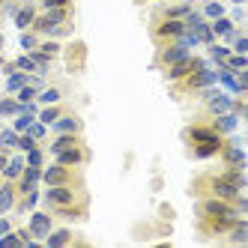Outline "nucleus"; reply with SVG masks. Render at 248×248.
<instances>
[{"mask_svg": "<svg viewBox=\"0 0 248 248\" xmlns=\"http://www.w3.org/2000/svg\"><path fill=\"white\" fill-rule=\"evenodd\" d=\"M57 221L81 224L90 218V191L87 186H42V203Z\"/></svg>", "mask_w": 248, "mask_h": 248, "instance_id": "f257e3e1", "label": "nucleus"}, {"mask_svg": "<svg viewBox=\"0 0 248 248\" xmlns=\"http://www.w3.org/2000/svg\"><path fill=\"white\" fill-rule=\"evenodd\" d=\"M188 194H191V198H221V201H230V203H236V206L245 209V191L236 188L233 183H227L218 170L198 173L188 183Z\"/></svg>", "mask_w": 248, "mask_h": 248, "instance_id": "f03ea898", "label": "nucleus"}, {"mask_svg": "<svg viewBox=\"0 0 248 248\" xmlns=\"http://www.w3.org/2000/svg\"><path fill=\"white\" fill-rule=\"evenodd\" d=\"M212 84H218V75H216V69H209V63L206 66H198L194 72H188L183 81H173V84H168V90H170V96L173 99H194L201 90H206V87H212Z\"/></svg>", "mask_w": 248, "mask_h": 248, "instance_id": "7ed1b4c3", "label": "nucleus"}, {"mask_svg": "<svg viewBox=\"0 0 248 248\" xmlns=\"http://www.w3.org/2000/svg\"><path fill=\"white\" fill-rule=\"evenodd\" d=\"M239 216H194V233L201 242H218Z\"/></svg>", "mask_w": 248, "mask_h": 248, "instance_id": "20e7f679", "label": "nucleus"}, {"mask_svg": "<svg viewBox=\"0 0 248 248\" xmlns=\"http://www.w3.org/2000/svg\"><path fill=\"white\" fill-rule=\"evenodd\" d=\"M42 186H87V176L84 168H69L51 158L42 168Z\"/></svg>", "mask_w": 248, "mask_h": 248, "instance_id": "39448f33", "label": "nucleus"}, {"mask_svg": "<svg viewBox=\"0 0 248 248\" xmlns=\"http://www.w3.org/2000/svg\"><path fill=\"white\" fill-rule=\"evenodd\" d=\"M183 33H186V24L180 18H158V15L150 18V39H153V45L176 42V39H183Z\"/></svg>", "mask_w": 248, "mask_h": 248, "instance_id": "423d86ee", "label": "nucleus"}, {"mask_svg": "<svg viewBox=\"0 0 248 248\" xmlns=\"http://www.w3.org/2000/svg\"><path fill=\"white\" fill-rule=\"evenodd\" d=\"M194 216H245V209L221 198H194Z\"/></svg>", "mask_w": 248, "mask_h": 248, "instance_id": "0eeeda50", "label": "nucleus"}, {"mask_svg": "<svg viewBox=\"0 0 248 248\" xmlns=\"http://www.w3.org/2000/svg\"><path fill=\"white\" fill-rule=\"evenodd\" d=\"M48 248H69V245H90V239H87L84 233H78L75 227L69 224H54L51 227V233L42 239Z\"/></svg>", "mask_w": 248, "mask_h": 248, "instance_id": "6e6552de", "label": "nucleus"}, {"mask_svg": "<svg viewBox=\"0 0 248 248\" xmlns=\"http://www.w3.org/2000/svg\"><path fill=\"white\" fill-rule=\"evenodd\" d=\"M191 54V48L183 42V39H176V42H165V45H155V57H153V66L162 72V69H168L170 63L176 60H183Z\"/></svg>", "mask_w": 248, "mask_h": 248, "instance_id": "1a4fd4ad", "label": "nucleus"}, {"mask_svg": "<svg viewBox=\"0 0 248 248\" xmlns=\"http://www.w3.org/2000/svg\"><path fill=\"white\" fill-rule=\"evenodd\" d=\"M60 60H66V72L69 75H81L87 69V42L84 39H72L63 48Z\"/></svg>", "mask_w": 248, "mask_h": 248, "instance_id": "9d476101", "label": "nucleus"}, {"mask_svg": "<svg viewBox=\"0 0 248 248\" xmlns=\"http://www.w3.org/2000/svg\"><path fill=\"white\" fill-rule=\"evenodd\" d=\"M48 158H54V162H60V165H69V168H87L93 162V150L87 144H78V147H66V150L51 153Z\"/></svg>", "mask_w": 248, "mask_h": 248, "instance_id": "9b49d317", "label": "nucleus"}, {"mask_svg": "<svg viewBox=\"0 0 248 248\" xmlns=\"http://www.w3.org/2000/svg\"><path fill=\"white\" fill-rule=\"evenodd\" d=\"M180 138H183V144L188 147V144H201V140H212V138H221V135L212 129L203 117H194L191 123H186V126H183Z\"/></svg>", "mask_w": 248, "mask_h": 248, "instance_id": "f8f14e48", "label": "nucleus"}, {"mask_svg": "<svg viewBox=\"0 0 248 248\" xmlns=\"http://www.w3.org/2000/svg\"><path fill=\"white\" fill-rule=\"evenodd\" d=\"M54 224H57V218L51 216L45 206H42V209L36 206L33 212H27V230L33 233V239H36V242H42V239L51 233V227H54Z\"/></svg>", "mask_w": 248, "mask_h": 248, "instance_id": "ddd939ff", "label": "nucleus"}, {"mask_svg": "<svg viewBox=\"0 0 248 248\" xmlns=\"http://www.w3.org/2000/svg\"><path fill=\"white\" fill-rule=\"evenodd\" d=\"M48 129H51V135H84V117L75 108H69L66 114H60L51 123Z\"/></svg>", "mask_w": 248, "mask_h": 248, "instance_id": "4468645a", "label": "nucleus"}, {"mask_svg": "<svg viewBox=\"0 0 248 248\" xmlns=\"http://www.w3.org/2000/svg\"><path fill=\"white\" fill-rule=\"evenodd\" d=\"M198 66H206V60L203 57H198V54H188V57H183V60H176V63H170L168 69H162V75H165V81L168 84H173V81H183L188 72H194Z\"/></svg>", "mask_w": 248, "mask_h": 248, "instance_id": "2eb2a0df", "label": "nucleus"}, {"mask_svg": "<svg viewBox=\"0 0 248 248\" xmlns=\"http://www.w3.org/2000/svg\"><path fill=\"white\" fill-rule=\"evenodd\" d=\"M221 144H224V135L221 138H212V140H201V144H188L186 147V155L194 158V162H209V158L218 155Z\"/></svg>", "mask_w": 248, "mask_h": 248, "instance_id": "dca6fc26", "label": "nucleus"}, {"mask_svg": "<svg viewBox=\"0 0 248 248\" xmlns=\"http://www.w3.org/2000/svg\"><path fill=\"white\" fill-rule=\"evenodd\" d=\"M198 117H203V114H198ZM212 129H216L218 135H236V129H239V117L233 114V111H224V114H212V117H203Z\"/></svg>", "mask_w": 248, "mask_h": 248, "instance_id": "f3484780", "label": "nucleus"}, {"mask_svg": "<svg viewBox=\"0 0 248 248\" xmlns=\"http://www.w3.org/2000/svg\"><path fill=\"white\" fill-rule=\"evenodd\" d=\"M209 27H212V33H216V39H218V42H227V45H230V39L236 36V30H239L242 24H236L233 18H230V15H221V18H212Z\"/></svg>", "mask_w": 248, "mask_h": 248, "instance_id": "a211bd4d", "label": "nucleus"}, {"mask_svg": "<svg viewBox=\"0 0 248 248\" xmlns=\"http://www.w3.org/2000/svg\"><path fill=\"white\" fill-rule=\"evenodd\" d=\"M218 245H248V218L239 216L233 221V227H230L227 233L218 239Z\"/></svg>", "mask_w": 248, "mask_h": 248, "instance_id": "6ab92c4d", "label": "nucleus"}, {"mask_svg": "<svg viewBox=\"0 0 248 248\" xmlns=\"http://www.w3.org/2000/svg\"><path fill=\"white\" fill-rule=\"evenodd\" d=\"M39 203H42V188L36 186V188H30V191L18 194V201H15L12 212H15V216H27V212H33Z\"/></svg>", "mask_w": 248, "mask_h": 248, "instance_id": "aec40b11", "label": "nucleus"}, {"mask_svg": "<svg viewBox=\"0 0 248 248\" xmlns=\"http://www.w3.org/2000/svg\"><path fill=\"white\" fill-rule=\"evenodd\" d=\"M36 15H39V3H36V0H24V3L18 6V12L12 15V24L18 30H30V24H33Z\"/></svg>", "mask_w": 248, "mask_h": 248, "instance_id": "412c9836", "label": "nucleus"}, {"mask_svg": "<svg viewBox=\"0 0 248 248\" xmlns=\"http://www.w3.org/2000/svg\"><path fill=\"white\" fill-rule=\"evenodd\" d=\"M66 96H69V87L66 84L48 81L42 90H39V96H36V105H54V102H63Z\"/></svg>", "mask_w": 248, "mask_h": 248, "instance_id": "4be33fe9", "label": "nucleus"}, {"mask_svg": "<svg viewBox=\"0 0 248 248\" xmlns=\"http://www.w3.org/2000/svg\"><path fill=\"white\" fill-rule=\"evenodd\" d=\"M36 186H42V168L24 165L21 176L15 180V188H18V194H24V191H30V188H36Z\"/></svg>", "mask_w": 248, "mask_h": 248, "instance_id": "5701e85b", "label": "nucleus"}, {"mask_svg": "<svg viewBox=\"0 0 248 248\" xmlns=\"http://www.w3.org/2000/svg\"><path fill=\"white\" fill-rule=\"evenodd\" d=\"M194 9V3H186V0H176V3H162L153 15H158V18H186V15Z\"/></svg>", "mask_w": 248, "mask_h": 248, "instance_id": "b1692460", "label": "nucleus"}, {"mask_svg": "<svg viewBox=\"0 0 248 248\" xmlns=\"http://www.w3.org/2000/svg\"><path fill=\"white\" fill-rule=\"evenodd\" d=\"M69 108H72V102L69 99H63V102H54V105H39V114H36V120L39 123H45V126H51L60 114H66Z\"/></svg>", "mask_w": 248, "mask_h": 248, "instance_id": "393cba45", "label": "nucleus"}, {"mask_svg": "<svg viewBox=\"0 0 248 248\" xmlns=\"http://www.w3.org/2000/svg\"><path fill=\"white\" fill-rule=\"evenodd\" d=\"M15 201H18V188H15L12 180H3L0 183V216H9Z\"/></svg>", "mask_w": 248, "mask_h": 248, "instance_id": "a878e982", "label": "nucleus"}, {"mask_svg": "<svg viewBox=\"0 0 248 248\" xmlns=\"http://www.w3.org/2000/svg\"><path fill=\"white\" fill-rule=\"evenodd\" d=\"M24 153H18V150H15L12 155H9V162H6V168H3V173H0V176H3V180H18V176H21V170H24Z\"/></svg>", "mask_w": 248, "mask_h": 248, "instance_id": "bb28decb", "label": "nucleus"}, {"mask_svg": "<svg viewBox=\"0 0 248 248\" xmlns=\"http://www.w3.org/2000/svg\"><path fill=\"white\" fill-rule=\"evenodd\" d=\"M21 111H24V105L15 96H9V93L0 96V120H12V117H18Z\"/></svg>", "mask_w": 248, "mask_h": 248, "instance_id": "cd10ccee", "label": "nucleus"}, {"mask_svg": "<svg viewBox=\"0 0 248 248\" xmlns=\"http://www.w3.org/2000/svg\"><path fill=\"white\" fill-rule=\"evenodd\" d=\"M27 81H30V72H21V69H15V72H9V75H6V81H3V93L15 96V93H18Z\"/></svg>", "mask_w": 248, "mask_h": 248, "instance_id": "c85d7f7f", "label": "nucleus"}, {"mask_svg": "<svg viewBox=\"0 0 248 248\" xmlns=\"http://www.w3.org/2000/svg\"><path fill=\"white\" fill-rule=\"evenodd\" d=\"M201 15L206 21L221 18V15H227V3L224 0H201Z\"/></svg>", "mask_w": 248, "mask_h": 248, "instance_id": "c756f323", "label": "nucleus"}, {"mask_svg": "<svg viewBox=\"0 0 248 248\" xmlns=\"http://www.w3.org/2000/svg\"><path fill=\"white\" fill-rule=\"evenodd\" d=\"M218 173L224 176L227 183H233L236 188L245 191V168H236V165H218Z\"/></svg>", "mask_w": 248, "mask_h": 248, "instance_id": "7c9ffc66", "label": "nucleus"}, {"mask_svg": "<svg viewBox=\"0 0 248 248\" xmlns=\"http://www.w3.org/2000/svg\"><path fill=\"white\" fill-rule=\"evenodd\" d=\"M24 162H27V165H33V168H45V165H48L45 144H36L33 150H27V153H24Z\"/></svg>", "mask_w": 248, "mask_h": 248, "instance_id": "2f4dec72", "label": "nucleus"}, {"mask_svg": "<svg viewBox=\"0 0 248 248\" xmlns=\"http://www.w3.org/2000/svg\"><path fill=\"white\" fill-rule=\"evenodd\" d=\"M191 33H194V39H198V45H203V48H206V45H212V42H218V39H216V33H212V27H209V21H206V18H203V21H201L198 27H194Z\"/></svg>", "mask_w": 248, "mask_h": 248, "instance_id": "473e14b6", "label": "nucleus"}, {"mask_svg": "<svg viewBox=\"0 0 248 248\" xmlns=\"http://www.w3.org/2000/svg\"><path fill=\"white\" fill-rule=\"evenodd\" d=\"M206 51H209V60L216 63V66H221L230 57V45L227 42H212V45H206Z\"/></svg>", "mask_w": 248, "mask_h": 248, "instance_id": "72a5a7b5", "label": "nucleus"}, {"mask_svg": "<svg viewBox=\"0 0 248 248\" xmlns=\"http://www.w3.org/2000/svg\"><path fill=\"white\" fill-rule=\"evenodd\" d=\"M15 147H18V132H15L12 126L9 129H0V150L15 153Z\"/></svg>", "mask_w": 248, "mask_h": 248, "instance_id": "f704fd0d", "label": "nucleus"}, {"mask_svg": "<svg viewBox=\"0 0 248 248\" xmlns=\"http://www.w3.org/2000/svg\"><path fill=\"white\" fill-rule=\"evenodd\" d=\"M27 135H30V138H36L39 144H45V140H48V135H51V129L45 126V123H39V120H33L30 126H27Z\"/></svg>", "mask_w": 248, "mask_h": 248, "instance_id": "c9c22d12", "label": "nucleus"}, {"mask_svg": "<svg viewBox=\"0 0 248 248\" xmlns=\"http://www.w3.org/2000/svg\"><path fill=\"white\" fill-rule=\"evenodd\" d=\"M230 51L233 54H248V36H245V27L236 30V36L230 39Z\"/></svg>", "mask_w": 248, "mask_h": 248, "instance_id": "e433bc0d", "label": "nucleus"}, {"mask_svg": "<svg viewBox=\"0 0 248 248\" xmlns=\"http://www.w3.org/2000/svg\"><path fill=\"white\" fill-rule=\"evenodd\" d=\"M18 42H21V51H33V48L42 42V36H39V33H33V30H21Z\"/></svg>", "mask_w": 248, "mask_h": 248, "instance_id": "4c0bfd02", "label": "nucleus"}, {"mask_svg": "<svg viewBox=\"0 0 248 248\" xmlns=\"http://www.w3.org/2000/svg\"><path fill=\"white\" fill-rule=\"evenodd\" d=\"M33 120H36V114H30V111H21L18 117H12V129L21 135V132H27V126H30Z\"/></svg>", "mask_w": 248, "mask_h": 248, "instance_id": "58836bf2", "label": "nucleus"}, {"mask_svg": "<svg viewBox=\"0 0 248 248\" xmlns=\"http://www.w3.org/2000/svg\"><path fill=\"white\" fill-rule=\"evenodd\" d=\"M227 69H233V72H242V69H248V54H233L230 51V57L224 60Z\"/></svg>", "mask_w": 248, "mask_h": 248, "instance_id": "ea45409f", "label": "nucleus"}, {"mask_svg": "<svg viewBox=\"0 0 248 248\" xmlns=\"http://www.w3.org/2000/svg\"><path fill=\"white\" fill-rule=\"evenodd\" d=\"M15 69H21V72H30V75H36V63H33V57L27 54V51H24V54H18V57H15Z\"/></svg>", "mask_w": 248, "mask_h": 248, "instance_id": "a19ab883", "label": "nucleus"}, {"mask_svg": "<svg viewBox=\"0 0 248 248\" xmlns=\"http://www.w3.org/2000/svg\"><path fill=\"white\" fill-rule=\"evenodd\" d=\"M39 9H63V6H75V0H36Z\"/></svg>", "mask_w": 248, "mask_h": 248, "instance_id": "79ce46f5", "label": "nucleus"}, {"mask_svg": "<svg viewBox=\"0 0 248 248\" xmlns=\"http://www.w3.org/2000/svg\"><path fill=\"white\" fill-rule=\"evenodd\" d=\"M36 144H39L36 138H30L27 132H21V135H18V147H15V150H18V153H27V150H33Z\"/></svg>", "mask_w": 248, "mask_h": 248, "instance_id": "37998d69", "label": "nucleus"}, {"mask_svg": "<svg viewBox=\"0 0 248 248\" xmlns=\"http://www.w3.org/2000/svg\"><path fill=\"white\" fill-rule=\"evenodd\" d=\"M21 3H24V0H6V3H3V18H12Z\"/></svg>", "mask_w": 248, "mask_h": 248, "instance_id": "c03bdc74", "label": "nucleus"}, {"mask_svg": "<svg viewBox=\"0 0 248 248\" xmlns=\"http://www.w3.org/2000/svg\"><path fill=\"white\" fill-rule=\"evenodd\" d=\"M12 227H15V221H12L9 216H0V236H3V233H9Z\"/></svg>", "mask_w": 248, "mask_h": 248, "instance_id": "a18cd8bd", "label": "nucleus"}, {"mask_svg": "<svg viewBox=\"0 0 248 248\" xmlns=\"http://www.w3.org/2000/svg\"><path fill=\"white\" fill-rule=\"evenodd\" d=\"M9 155H12V153H6V150H0V173H3V168H6V162H9Z\"/></svg>", "mask_w": 248, "mask_h": 248, "instance_id": "49530a36", "label": "nucleus"}, {"mask_svg": "<svg viewBox=\"0 0 248 248\" xmlns=\"http://www.w3.org/2000/svg\"><path fill=\"white\" fill-rule=\"evenodd\" d=\"M3 48H6V36H3V30H0V54H3Z\"/></svg>", "mask_w": 248, "mask_h": 248, "instance_id": "de8ad7c7", "label": "nucleus"}, {"mask_svg": "<svg viewBox=\"0 0 248 248\" xmlns=\"http://www.w3.org/2000/svg\"><path fill=\"white\" fill-rule=\"evenodd\" d=\"M230 3H233V6H245V0H230Z\"/></svg>", "mask_w": 248, "mask_h": 248, "instance_id": "09e8293b", "label": "nucleus"}, {"mask_svg": "<svg viewBox=\"0 0 248 248\" xmlns=\"http://www.w3.org/2000/svg\"><path fill=\"white\" fill-rule=\"evenodd\" d=\"M0 21H3V6H0Z\"/></svg>", "mask_w": 248, "mask_h": 248, "instance_id": "8fccbe9b", "label": "nucleus"}, {"mask_svg": "<svg viewBox=\"0 0 248 248\" xmlns=\"http://www.w3.org/2000/svg\"><path fill=\"white\" fill-rule=\"evenodd\" d=\"M3 3H6V0H0V6H3Z\"/></svg>", "mask_w": 248, "mask_h": 248, "instance_id": "3c124183", "label": "nucleus"}]
</instances>
